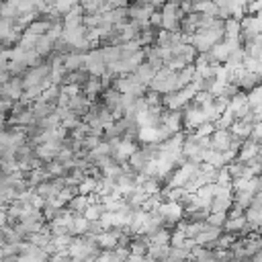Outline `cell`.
Wrapping results in <instances>:
<instances>
[{"mask_svg": "<svg viewBox=\"0 0 262 262\" xmlns=\"http://www.w3.org/2000/svg\"><path fill=\"white\" fill-rule=\"evenodd\" d=\"M68 254H70L72 258H78V260H82V262H88V260H92V258L98 256V246H96L94 237L88 235V233L74 235V237H72V244H70V248H68Z\"/></svg>", "mask_w": 262, "mask_h": 262, "instance_id": "obj_1", "label": "cell"}, {"mask_svg": "<svg viewBox=\"0 0 262 262\" xmlns=\"http://www.w3.org/2000/svg\"><path fill=\"white\" fill-rule=\"evenodd\" d=\"M147 86H149V90L158 92L160 96L168 94V92H174L176 90V72H172L168 68H162V70H158L154 74V78H151V82Z\"/></svg>", "mask_w": 262, "mask_h": 262, "instance_id": "obj_2", "label": "cell"}, {"mask_svg": "<svg viewBox=\"0 0 262 262\" xmlns=\"http://www.w3.org/2000/svg\"><path fill=\"white\" fill-rule=\"evenodd\" d=\"M84 70L88 72V76H96V78L104 76L106 63H104V59H102L100 49H90V51L84 53Z\"/></svg>", "mask_w": 262, "mask_h": 262, "instance_id": "obj_3", "label": "cell"}, {"mask_svg": "<svg viewBox=\"0 0 262 262\" xmlns=\"http://www.w3.org/2000/svg\"><path fill=\"white\" fill-rule=\"evenodd\" d=\"M231 203H233V190L217 186V192L209 203V213H227Z\"/></svg>", "mask_w": 262, "mask_h": 262, "instance_id": "obj_4", "label": "cell"}, {"mask_svg": "<svg viewBox=\"0 0 262 262\" xmlns=\"http://www.w3.org/2000/svg\"><path fill=\"white\" fill-rule=\"evenodd\" d=\"M182 125L186 127V129H196L199 125H203L207 119H205V115H203V108L201 106H196V104H192V102H188L184 108H182Z\"/></svg>", "mask_w": 262, "mask_h": 262, "instance_id": "obj_5", "label": "cell"}, {"mask_svg": "<svg viewBox=\"0 0 262 262\" xmlns=\"http://www.w3.org/2000/svg\"><path fill=\"white\" fill-rule=\"evenodd\" d=\"M61 141H63V139H51V141L33 145V154H35V158L41 160V162H51V160H55L57 151L61 149Z\"/></svg>", "mask_w": 262, "mask_h": 262, "instance_id": "obj_6", "label": "cell"}, {"mask_svg": "<svg viewBox=\"0 0 262 262\" xmlns=\"http://www.w3.org/2000/svg\"><path fill=\"white\" fill-rule=\"evenodd\" d=\"M244 213H246L244 217H246V223L250 225V229L258 231L260 221H262V196H260V194H254L250 207H248Z\"/></svg>", "mask_w": 262, "mask_h": 262, "instance_id": "obj_7", "label": "cell"}, {"mask_svg": "<svg viewBox=\"0 0 262 262\" xmlns=\"http://www.w3.org/2000/svg\"><path fill=\"white\" fill-rule=\"evenodd\" d=\"M209 141H211V149H215V151H227V149H231L233 135L227 129H215L211 133Z\"/></svg>", "mask_w": 262, "mask_h": 262, "instance_id": "obj_8", "label": "cell"}, {"mask_svg": "<svg viewBox=\"0 0 262 262\" xmlns=\"http://www.w3.org/2000/svg\"><path fill=\"white\" fill-rule=\"evenodd\" d=\"M119 237H121V229H104L98 235H94V242L102 250H115L119 246Z\"/></svg>", "mask_w": 262, "mask_h": 262, "instance_id": "obj_9", "label": "cell"}, {"mask_svg": "<svg viewBox=\"0 0 262 262\" xmlns=\"http://www.w3.org/2000/svg\"><path fill=\"white\" fill-rule=\"evenodd\" d=\"M221 235V227H213V225H209L207 221L203 223V229L196 233V237L192 239L196 246H209V244H213L217 237Z\"/></svg>", "mask_w": 262, "mask_h": 262, "instance_id": "obj_10", "label": "cell"}, {"mask_svg": "<svg viewBox=\"0 0 262 262\" xmlns=\"http://www.w3.org/2000/svg\"><path fill=\"white\" fill-rule=\"evenodd\" d=\"M256 156H260V143H256L252 139H244L242 145H239V149H237V154H235L237 162H244V164L250 162Z\"/></svg>", "mask_w": 262, "mask_h": 262, "instance_id": "obj_11", "label": "cell"}, {"mask_svg": "<svg viewBox=\"0 0 262 262\" xmlns=\"http://www.w3.org/2000/svg\"><path fill=\"white\" fill-rule=\"evenodd\" d=\"M90 100L80 92V94H76V96H72L70 100H68V108L74 113V115H78V117H84L86 115V111L90 108Z\"/></svg>", "mask_w": 262, "mask_h": 262, "instance_id": "obj_12", "label": "cell"}, {"mask_svg": "<svg viewBox=\"0 0 262 262\" xmlns=\"http://www.w3.org/2000/svg\"><path fill=\"white\" fill-rule=\"evenodd\" d=\"M160 125L168 127L172 133H178L180 127H182V115H180V111H168V113H164L160 117Z\"/></svg>", "mask_w": 262, "mask_h": 262, "instance_id": "obj_13", "label": "cell"}, {"mask_svg": "<svg viewBox=\"0 0 262 262\" xmlns=\"http://www.w3.org/2000/svg\"><path fill=\"white\" fill-rule=\"evenodd\" d=\"M90 201H92L90 194H74V196L68 201V211H70L72 215H84V211H86V207H88Z\"/></svg>", "mask_w": 262, "mask_h": 262, "instance_id": "obj_14", "label": "cell"}, {"mask_svg": "<svg viewBox=\"0 0 262 262\" xmlns=\"http://www.w3.org/2000/svg\"><path fill=\"white\" fill-rule=\"evenodd\" d=\"M252 127H254V123H250V121H242V119H235V121H233V125H231L227 131H229L233 137H237L239 141H244V139H248V137H250Z\"/></svg>", "mask_w": 262, "mask_h": 262, "instance_id": "obj_15", "label": "cell"}, {"mask_svg": "<svg viewBox=\"0 0 262 262\" xmlns=\"http://www.w3.org/2000/svg\"><path fill=\"white\" fill-rule=\"evenodd\" d=\"M63 68L66 72H76V70H84V53L80 51H70L63 55Z\"/></svg>", "mask_w": 262, "mask_h": 262, "instance_id": "obj_16", "label": "cell"}, {"mask_svg": "<svg viewBox=\"0 0 262 262\" xmlns=\"http://www.w3.org/2000/svg\"><path fill=\"white\" fill-rule=\"evenodd\" d=\"M147 246H149V239L141 233V235H135L133 239H129V254L133 256H145L147 254Z\"/></svg>", "mask_w": 262, "mask_h": 262, "instance_id": "obj_17", "label": "cell"}, {"mask_svg": "<svg viewBox=\"0 0 262 262\" xmlns=\"http://www.w3.org/2000/svg\"><path fill=\"white\" fill-rule=\"evenodd\" d=\"M98 92H102V84H100V78L96 76H88V80L82 84V94L90 100L94 96H98Z\"/></svg>", "mask_w": 262, "mask_h": 262, "instance_id": "obj_18", "label": "cell"}, {"mask_svg": "<svg viewBox=\"0 0 262 262\" xmlns=\"http://www.w3.org/2000/svg\"><path fill=\"white\" fill-rule=\"evenodd\" d=\"M154 74H156V70H154L149 63H145V61H141V63L135 68V72H133V76L137 78V82H141L143 86H147V84L151 82Z\"/></svg>", "mask_w": 262, "mask_h": 262, "instance_id": "obj_19", "label": "cell"}, {"mask_svg": "<svg viewBox=\"0 0 262 262\" xmlns=\"http://www.w3.org/2000/svg\"><path fill=\"white\" fill-rule=\"evenodd\" d=\"M227 233H237V231H250V225L246 223V217H233V219H225L223 223Z\"/></svg>", "mask_w": 262, "mask_h": 262, "instance_id": "obj_20", "label": "cell"}, {"mask_svg": "<svg viewBox=\"0 0 262 262\" xmlns=\"http://www.w3.org/2000/svg\"><path fill=\"white\" fill-rule=\"evenodd\" d=\"M168 250H170V244H149V246H147V254H145V256L154 258L156 262H162V260L166 258Z\"/></svg>", "mask_w": 262, "mask_h": 262, "instance_id": "obj_21", "label": "cell"}, {"mask_svg": "<svg viewBox=\"0 0 262 262\" xmlns=\"http://www.w3.org/2000/svg\"><path fill=\"white\" fill-rule=\"evenodd\" d=\"M27 242H29L31 246H37V248L45 250V248L49 246V242H51V235L41 233V231H35V233H29V235H27Z\"/></svg>", "mask_w": 262, "mask_h": 262, "instance_id": "obj_22", "label": "cell"}, {"mask_svg": "<svg viewBox=\"0 0 262 262\" xmlns=\"http://www.w3.org/2000/svg\"><path fill=\"white\" fill-rule=\"evenodd\" d=\"M72 244V235H51V248H53V254L55 252H68Z\"/></svg>", "mask_w": 262, "mask_h": 262, "instance_id": "obj_23", "label": "cell"}, {"mask_svg": "<svg viewBox=\"0 0 262 262\" xmlns=\"http://www.w3.org/2000/svg\"><path fill=\"white\" fill-rule=\"evenodd\" d=\"M96 184H98L96 178H92V176H84L82 182L76 186V190H78V194H94Z\"/></svg>", "mask_w": 262, "mask_h": 262, "instance_id": "obj_24", "label": "cell"}, {"mask_svg": "<svg viewBox=\"0 0 262 262\" xmlns=\"http://www.w3.org/2000/svg\"><path fill=\"white\" fill-rule=\"evenodd\" d=\"M86 227H88V219H84L82 215H74L70 235H82V233H86Z\"/></svg>", "mask_w": 262, "mask_h": 262, "instance_id": "obj_25", "label": "cell"}, {"mask_svg": "<svg viewBox=\"0 0 262 262\" xmlns=\"http://www.w3.org/2000/svg\"><path fill=\"white\" fill-rule=\"evenodd\" d=\"M170 229H166V227H160L156 233H151L147 239H149V244H170Z\"/></svg>", "mask_w": 262, "mask_h": 262, "instance_id": "obj_26", "label": "cell"}, {"mask_svg": "<svg viewBox=\"0 0 262 262\" xmlns=\"http://www.w3.org/2000/svg\"><path fill=\"white\" fill-rule=\"evenodd\" d=\"M213 131H215V125L209 123V121H205L203 125H199V127L192 131V135H194V137H211Z\"/></svg>", "mask_w": 262, "mask_h": 262, "instance_id": "obj_27", "label": "cell"}, {"mask_svg": "<svg viewBox=\"0 0 262 262\" xmlns=\"http://www.w3.org/2000/svg\"><path fill=\"white\" fill-rule=\"evenodd\" d=\"M225 219H227V213H209L205 221L209 225H213V227H221L225 223Z\"/></svg>", "mask_w": 262, "mask_h": 262, "instance_id": "obj_28", "label": "cell"}, {"mask_svg": "<svg viewBox=\"0 0 262 262\" xmlns=\"http://www.w3.org/2000/svg\"><path fill=\"white\" fill-rule=\"evenodd\" d=\"M100 231H104V227H102V223H100L98 219H96V221H88V227H86V233H88V235L94 237V235H98Z\"/></svg>", "mask_w": 262, "mask_h": 262, "instance_id": "obj_29", "label": "cell"}, {"mask_svg": "<svg viewBox=\"0 0 262 262\" xmlns=\"http://www.w3.org/2000/svg\"><path fill=\"white\" fill-rule=\"evenodd\" d=\"M8 223V217H6V209L4 207H0V227H4Z\"/></svg>", "mask_w": 262, "mask_h": 262, "instance_id": "obj_30", "label": "cell"}, {"mask_svg": "<svg viewBox=\"0 0 262 262\" xmlns=\"http://www.w3.org/2000/svg\"><path fill=\"white\" fill-rule=\"evenodd\" d=\"M6 203H8V196H6V190H2V188H0V207H6Z\"/></svg>", "mask_w": 262, "mask_h": 262, "instance_id": "obj_31", "label": "cell"}, {"mask_svg": "<svg viewBox=\"0 0 262 262\" xmlns=\"http://www.w3.org/2000/svg\"><path fill=\"white\" fill-rule=\"evenodd\" d=\"M41 262H51V260H49V258H47V260H41Z\"/></svg>", "mask_w": 262, "mask_h": 262, "instance_id": "obj_32", "label": "cell"}]
</instances>
